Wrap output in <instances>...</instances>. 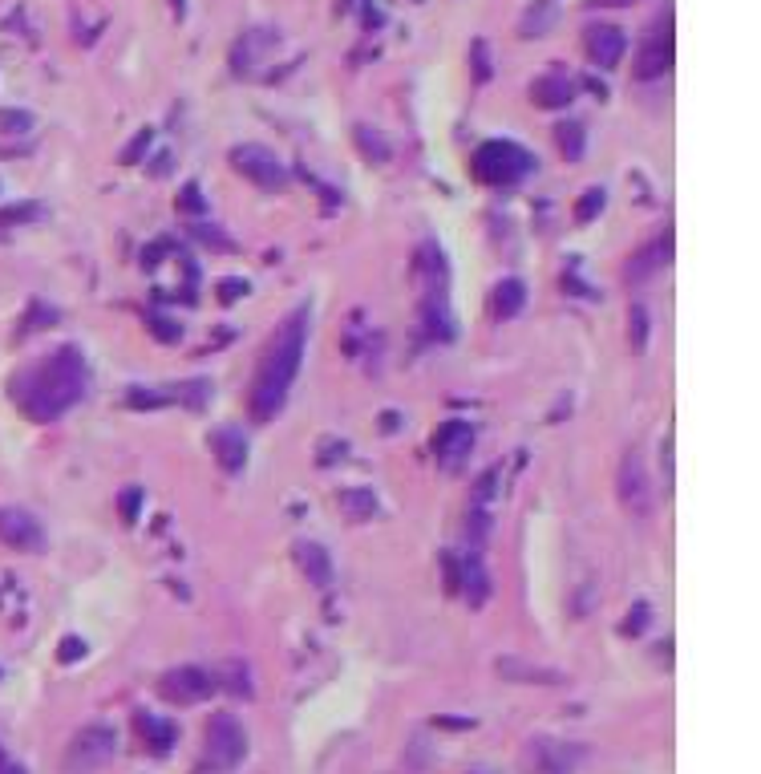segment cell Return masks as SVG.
Wrapping results in <instances>:
<instances>
[{"label": "cell", "instance_id": "cell-31", "mask_svg": "<svg viewBox=\"0 0 761 774\" xmlns=\"http://www.w3.org/2000/svg\"><path fill=\"white\" fill-rule=\"evenodd\" d=\"M239 296H247V280H223V284H219V301L223 304L239 301Z\"/></svg>", "mask_w": 761, "mask_h": 774}, {"label": "cell", "instance_id": "cell-35", "mask_svg": "<svg viewBox=\"0 0 761 774\" xmlns=\"http://www.w3.org/2000/svg\"><path fill=\"white\" fill-rule=\"evenodd\" d=\"M644 625H648V604H636V608L628 612V620H623V633H640Z\"/></svg>", "mask_w": 761, "mask_h": 774}, {"label": "cell", "instance_id": "cell-23", "mask_svg": "<svg viewBox=\"0 0 761 774\" xmlns=\"http://www.w3.org/2000/svg\"><path fill=\"white\" fill-rule=\"evenodd\" d=\"M353 134H356V147H361V155H364V158H372V163H385V158H389V142L380 139V134L372 130V126H364V122H361Z\"/></svg>", "mask_w": 761, "mask_h": 774}, {"label": "cell", "instance_id": "cell-10", "mask_svg": "<svg viewBox=\"0 0 761 774\" xmlns=\"http://www.w3.org/2000/svg\"><path fill=\"white\" fill-rule=\"evenodd\" d=\"M0 544L13 547V552H40L45 544V531L21 507H0Z\"/></svg>", "mask_w": 761, "mask_h": 774}, {"label": "cell", "instance_id": "cell-29", "mask_svg": "<svg viewBox=\"0 0 761 774\" xmlns=\"http://www.w3.org/2000/svg\"><path fill=\"white\" fill-rule=\"evenodd\" d=\"M24 220H40V207L37 203H21V207L0 212V228H8V223H24Z\"/></svg>", "mask_w": 761, "mask_h": 774}, {"label": "cell", "instance_id": "cell-14", "mask_svg": "<svg viewBox=\"0 0 761 774\" xmlns=\"http://www.w3.org/2000/svg\"><path fill=\"white\" fill-rule=\"evenodd\" d=\"M470 446H474L470 422H445L442 430L434 434V454H437V463H445V466H453L461 454H470Z\"/></svg>", "mask_w": 761, "mask_h": 774}, {"label": "cell", "instance_id": "cell-24", "mask_svg": "<svg viewBox=\"0 0 761 774\" xmlns=\"http://www.w3.org/2000/svg\"><path fill=\"white\" fill-rule=\"evenodd\" d=\"M138 730H142L146 746H154L162 754V750H170V742H175V730H170L166 722H154V717H138Z\"/></svg>", "mask_w": 761, "mask_h": 774}, {"label": "cell", "instance_id": "cell-11", "mask_svg": "<svg viewBox=\"0 0 761 774\" xmlns=\"http://www.w3.org/2000/svg\"><path fill=\"white\" fill-rule=\"evenodd\" d=\"M623 53H628L623 29H615V25H591L587 29V58L595 61L599 69H615L623 61Z\"/></svg>", "mask_w": 761, "mask_h": 774}, {"label": "cell", "instance_id": "cell-15", "mask_svg": "<svg viewBox=\"0 0 761 774\" xmlns=\"http://www.w3.org/2000/svg\"><path fill=\"white\" fill-rule=\"evenodd\" d=\"M296 563L308 576V584L316 588H332V560L320 544H296Z\"/></svg>", "mask_w": 761, "mask_h": 774}, {"label": "cell", "instance_id": "cell-30", "mask_svg": "<svg viewBox=\"0 0 761 774\" xmlns=\"http://www.w3.org/2000/svg\"><path fill=\"white\" fill-rule=\"evenodd\" d=\"M631 341H636V349H644V341H648V312H644V304H636V309H631Z\"/></svg>", "mask_w": 761, "mask_h": 774}, {"label": "cell", "instance_id": "cell-7", "mask_svg": "<svg viewBox=\"0 0 761 774\" xmlns=\"http://www.w3.org/2000/svg\"><path fill=\"white\" fill-rule=\"evenodd\" d=\"M579 766V750L555 738H534L523 750V770L526 774H575Z\"/></svg>", "mask_w": 761, "mask_h": 774}, {"label": "cell", "instance_id": "cell-12", "mask_svg": "<svg viewBox=\"0 0 761 774\" xmlns=\"http://www.w3.org/2000/svg\"><path fill=\"white\" fill-rule=\"evenodd\" d=\"M668 69H672V33H668V25H664V33L648 37L644 50H640L636 77L640 82H652V77H664Z\"/></svg>", "mask_w": 761, "mask_h": 774}, {"label": "cell", "instance_id": "cell-3", "mask_svg": "<svg viewBox=\"0 0 761 774\" xmlns=\"http://www.w3.org/2000/svg\"><path fill=\"white\" fill-rule=\"evenodd\" d=\"M534 158L526 155L518 142H506V139H494V142H482L474 150V175L490 187H510L518 183L523 175H531Z\"/></svg>", "mask_w": 761, "mask_h": 774}, {"label": "cell", "instance_id": "cell-8", "mask_svg": "<svg viewBox=\"0 0 761 774\" xmlns=\"http://www.w3.org/2000/svg\"><path fill=\"white\" fill-rule=\"evenodd\" d=\"M215 689H219L215 677H210L207 669H194V665L170 669V673H162V681H158V693L166 701H175V706H194V701H202Z\"/></svg>", "mask_w": 761, "mask_h": 774}, {"label": "cell", "instance_id": "cell-34", "mask_svg": "<svg viewBox=\"0 0 761 774\" xmlns=\"http://www.w3.org/2000/svg\"><path fill=\"white\" fill-rule=\"evenodd\" d=\"M138 503H142V487H130L126 495H121V515H126V519H138Z\"/></svg>", "mask_w": 761, "mask_h": 774}, {"label": "cell", "instance_id": "cell-27", "mask_svg": "<svg viewBox=\"0 0 761 774\" xmlns=\"http://www.w3.org/2000/svg\"><path fill=\"white\" fill-rule=\"evenodd\" d=\"M0 130L4 134H29L32 130V114L29 110H0Z\"/></svg>", "mask_w": 761, "mask_h": 774}, {"label": "cell", "instance_id": "cell-22", "mask_svg": "<svg viewBox=\"0 0 761 774\" xmlns=\"http://www.w3.org/2000/svg\"><path fill=\"white\" fill-rule=\"evenodd\" d=\"M498 673H502V677H515V681H542V685L559 681V673H555V669L523 665V661H498Z\"/></svg>", "mask_w": 761, "mask_h": 774}, {"label": "cell", "instance_id": "cell-21", "mask_svg": "<svg viewBox=\"0 0 761 774\" xmlns=\"http://www.w3.org/2000/svg\"><path fill=\"white\" fill-rule=\"evenodd\" d=\"M340 511L348 515V519H372L377 515V495L364 487H353V490H340Z\"/></svg>", "mask_w": 761, "mask_h": 774}, {"label": "cell", "instance_id": "cell-9", "mask_svg": "<svg viewBox=\"0 0 761 774\" xmlns=\"http://www.w3.org/2000/svg\"><path fill=\"white\" fill-rule=\"evenodd\" d=\"M231 166L243 175V179L255 183V187H280L283 183L280 158H275L267 147H259V142H243V147H235L231 150Z\"/></svg>", "mask_w": 761, "mask_h": 774}, {"label": "cell", "instance_id": "cell-26", "mask_svg": "<svg viewBox=\"0 0 761 774\" xmlns=\"http://www.w3.org/2000/svg\"><path fill=\"white\" fill-rule=\"evenodd\" d=\"M604 203H607L604 187H587L579 195V203H575V223H591L599 212H604Z\"/></svg>", "mask_w": 761, "mask_h": 774}, {"label": "cell", "instance_id": "cell-6", "mask_svg": "<svg viewBox=\"0 0 761 774\" xmlns=\"http://www.w3.org/2000/svg\"><path fill=\"white\" fill-rule=\"evenodd\" d=\"M247 754V734L231 714H215L207 722V758L215 770H231Z\"/></svg>", "mask_w": 761, "mask_h": 774}, {"label": "cell", "instance_id": "cell-5", "mask_svg": "<svg viewBox=\"0 0 761 774\" xmlns=\"http://www.w3.org/2000/svg\"><path fill=\"white\" fill-rule=\"evenodd\" d=\"M620 503L623 511L631 515V519H648L652 515V482H648V471H644V458H640V450H623L620 458Z\"/></svg>", "mask_w": 761, "mask_h": 774}, {"label": "cell", "instance_id": "cell-19", "mask_svg": "<svg viewBox=\"0 0 761 774\" xmlns=\"http://www.w3.org/2000/svg\"><path fill=\"white\" fill-rule=\"evenodd\" d=\"M664 260H668V239H664V244H652V248H644V252H640L636 260H631L628 268H623V276H628L631 284H640V280H648V276H652V272L660 268Z\"/></svg>", "mask_w": 761, "mask_h": 774}, {"label": "cell", "instance_id": "cell-20", "mask_svg": "<svg viewBox=\"0 0 761 774\" xmlns=\"http://www.w3.org/2000/svg\"><path fill=\"white\" fill-rule=\"evenodd\" d=\"M421 317H425V333L429 337H450L453 333V328H450V312H445V301H442V288H429Z\"/></svg>", "mask_w": 761, "mask_h": 774}, {"label": "cell", "instance_id": "cell-32", "mask_svg": "<svg viewBox=\"0 0 761 774\" xmlns=\"http://www.w3.org/2000/svg\"><path fill=\"white\" fill-rule=\"evenodd\" d=\"M57 657H61L65 665H69V661H77V657H85V641H81V636H65V641H61V652H57Z\"/></svg>", "mask_w": 761, "mask_h": 774}, {"label": "cell", "instance_id": "cell-25", "mask_svg": "<svg viewBox=\"0 0 761 774\" xmlns=\"http://www.w3.org/2000/svg\"><path fill=\"white\" fill-rule=\"evenodd\" d=\"M555 142H559V150H563L567 158H583V126L579 122H563V126H555Z\"/></svg>", "mask_w": 761, "mask_h": 774}, {"label": "cell", "instance_id": "cell-1", "mask_svg": "<svg viewBox=\"0 0 761 774\" xmlns=\"http://www.w3.org/2000/svg\"><path fill=\"white\" fill-rule=\"evenodd\" d=\"M13 393L32 422H53L85 398V357L73 345H65L37 369H29L13 385Z\"/></svg>", "mask_w": 761, "mask_h": 774}, {"label": "cell", "instance_id": "cell-17", "mask_svg": "<svg viewBox=\"0 0 761 774\" xmlns=\"http://www.w3.org/2000/svg\"><path fill=\"white\" fill-rule=\"evenodd\" d=\"M210 450H215L223 471H239V466L247 463V442H243V434H235V430L210 434Z\"/></svg>", "mask_w": 761, "mask_h": 774}, {"label": "cell", "instance_id": "cell-28", "mask_svg": "<svg viewBox=\"0 0 761 774\" xmlns=\"http://www.w3.org/2000/svg\"><path fill=\"white\" fill-rule=\"evenodd\" d=\"M150 139H154V130H150V126H142V130L134 134V142H130V147L121 150V163H126V166H134L138 158L146 155V147H150Z\"/></svg>", "mask_w": 761, "mask_h": 774}, {"label": "cell", "instance_id": "cell-13", "mask_svg": "<svg viewBox=\"0 0 761 774\" xmlns=\"http://www.w3.org/2000/svg\"><path fill=\"white\" fill-rule=\"evenodd\" d=\"M531 102L539 110H567L575 102V82L563 74H542L531 86Z\"/></svg>", "mask_w": 761, "mask_h": 774}, {"label": "cell", "instance_id": "cell-16", "mask_svg": "<svg viewBox=\"0 0 761 774\" xmlns=\"http://www.w3.org/2000/svg\"><path fill=\"white\" fill-rule=\"evenodd\" d=\"M458 588L466 592V600L474 604H486V596H490V576H486V568H482V555L478 552H470L466 555V572L458 576Z\"/></svg>", "mask_w": 761, "mask_h": 774}, {"label": "cell", "instance_id": "cell-33", "mask_svg": "<svg viewBox=\"0 0 761 774\" xmlns=\"http://www.w3.org/2000/svg\"><path fill=\"white\" fill-rule=\"evenodd\" d=\"M474 77L486 82L490 77V58H486V41H474Z\"/></svg>", "mask_w": 761, "mask_h": 774}, {"label": "cell", "instance_id": "cell-37", "mask_svg": "<svg viewBox=\"0 0 761 774\" xmlns=\"http://www.w3.org/2000/svg\"><path fill=\"white\" fill-rule=\"evenodd\" d=\"M591 9H623V4H631V0H587Z\"/></svg>", "mask_w": 761, "mask_h": 774}, {"label": "cell", "instance_id": "cell-18", "mask_svg": "<svg viewBox=\"0 0 761 774\" xmlns=\"http://www.w3.org/2000/svg\"><path fill=\"white\" fill-rule=\"evenodd\" d=\"M523 304H526L523 280H502V284L494 288V296H490V312H494L498 320L518 317V312H523Z\"/></svg>", "mask_w": 761, "mask_h": 774}, {"label": "cell", "instance_id": "cell-4", "mask_svg": "<svg viewBox=\"0 0 761 774\" xmlns=\"http://www.w3.org/2000/svg\"><path fill=\"white\" fill-rule=\"evenodd\" d=\"M113 754H118V734L110 725H85L81 734H73L69 750H65V774H89L110 762Z\"/></svg>", "mask_w": 761, "mask_h": 774}, {"label": "cell", "instance_id": "cell-2", "mask_svg": "<svg viewBox=\"0 0 761 774\" xmlns=\"http://www.w3.org/2000/svg\"><path fill=\"white\" fill-rule=\"evenodd\" d=\"M304 337H308V312L300 309L291 312L288 325L264 349V361H259L255 382H251V418L255 422H272L283 410L291 382L300 374V361H304Z\"/></svg>", "mask_w": 761, "mask_h": 774}, {"label": "cell", "instance_id": "cell-36", "mask_svg": "<svg viewBox=\"0 0 761 774\" xmlns=\"http://www.w3.org/2000/svg\"><path fill=\"white\" fill-rule=\"evenodd\" d=\"M178 207H183V212H202V199H199V187H194V183H186V187H183Z\"/></svg>", "mask_w": 761, "mask_h": 774}]
</instances>
